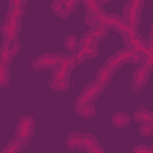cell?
<instances>
[{
  "instance_id": "obj_1",
  "label": "cell",
  "mask_w": 153,
  "mask_h": 153,
  "mask_svg": "<svg viewBox=\"0 0 153 153\" xmlns=\"http://www.w3.org/2000/svg\"><path fill=\"white\" fill-rule=\"evenodd\" d=\"M22 15H24V7H16V9H11V11H9L6 22L2 24V34H4L6 38H16V36H18Z\"/></svg>"
},
{
  "instance_id": "obj_2",
  "label": "cell",
  "mask_w": 153,
  "mask_h": 153,
  "mask_svg": "<svg viewBox=\"0 0 153 153\" xmlns=\"http://www.w3.org/2000/svg\"><path fill=\"white\" fill-rule=\"evenodd\" d=\"M20 51V45H18V40L16 38H6L2 47H0V63H11L13 58L18 54Z\"/></svg>"
},
{
  "instance_id": "obj_3",
  "label": "cell",
  "mask_w": 153,
  "mask_h": 153,
  "mask_svg": "<svg viewBox=\"0 0 153 153\" xmlns=\"http://www.w3.org/2000/svg\"><path fill=\"white\" fill-rule=\"evenodd\" d=\"M78 2L79 0H54L52 2V13L56 16H68L76 11V7H78Z\"/></svg>"
},
{
  "instance_id": "obj_4",
  "label": "cell",
  "mask_w": 153,
  "mask_h": 153,
  "mask_svg": "<svg viewBox=\"0 0 153 153\" xmlns=\"http://www.w3.org/2000/svg\"><path fill=\"white\" fill-rule=\"evenodd\" d=\"M131 54H133V51H131L130 47H126V49L115 52L112 58H108L106 63H105V67H108V68H112V70H117V68H121L124 63L131 61Z\"/></svg>"
},
{
  "instance_id": "obj_5",
  "label": "cell",
  "mask_w": 153,
  "mask_h": 153,
  "mask_svg": "<svg viewBox=\"0 0 153 153\" xmlns=\"http://www.w3.org/2000/svg\"><path fill=\"white\" fill-rule=\"evenodd\" d=\"M61 58H63V56H58V54H42V56H38V58H34V59L31 61V67H33L34 70L54 68Z\"/></svg>"
},
{
  "instance_id": "obj_6",
  "label": "cell",
  "mask_w": 153,
  "mask_h": 153,
  "mask_svg": "<svg viewBox=\"0 0 153 153\" xmlns=\"http://www.w3.org/2000/svg\"><path fill=\"white\" fill-rule=\"evenodd\" d=\"M34 133V119L31 115H24L16 124V137L22 140H29Z\"/></svg>"
},
{
  "instance_id": "obj_7",
  "label": "cell",
  "mask_w": 153,
  "mask_h": 153,
  "mask_svg": "<svg viewBox=\"0 0 153 153\" xmlns=\"http://www.w3.org/2000/svg\"><path fill=\"white\" fill-rule=\"evenodd\" d=\"M149 67H146V65H139V68L133 72V78H131V88L135 90V92H139V90H142L144 87H146V83H148V78H149Z\"/></svg>"
},
{
  "instance_id": "obj_8",
  "label": "cell",
  "mask_w": 153,
  "mask_h": 153,
  "mask_svg": "<svg viewBox=\"0 0 153 153\" xmlns=\"http://www.w3.org/2000/svg\"><path fill=\"white\" fill-rule=\"evenodd\" d=\"M105 90V85L97 83V81H92L90 85L85 87V90L78 96V99H76V103H87V101H96V97Z\"/></svg>"
},
{
  "instance_id": "obj_9",
  "label": "cell",
  "mask_w": 153,
  "mask_h": 153,
  "mask_svg": "<svg viewBox=\"0 0 153 153\" xmlns=\"http://www.w3.org/2000/svg\"><path fill=\"white\" fill-rule=\"evenodd\" d=\"M68 74H65V72H59V70H56L54 68V72H52V76H51V79H49V87L52 88V90H58V92H65L67 88H68Z\"/></svg>"
},
{
  "instance_id": "obj_10",
  "label": "cell",
  "mask_w": 153,
  "mask_h": 153,
  "mask_svg": "<svg viewBox=\"0 0 153 153\" xmlns=\"http://www.w3.org/2000/svg\"><path fill=\"white\" fill-rule=\"evenodd\" d=\"M79 149H87V151H92V153H105V148L99 146L97 139L90 133H83L81 137V148Z\"/></svg>"
},
{
  "instance_id": "obj_11",
  "label": "cell",
  "mask_w": 153,
  "mask_h": 153,
  "mask_svg": "<svg viewBox=\"0 0 153 153\" xmlns=\"http://www.w3.org/2000/svg\"><path fill=\"white\" fill-rule=\"evenodd\" d=\"M123 20L128 27H137L139 24V9L131 7L130 4L124 6V11H123Z\"/></svg>"
},
{
  "instance_id": "obj_12",
  "label": "cell",
  "mask_w": 153,
  "mask_h": 153,
  "mask_svg": "<svg viewBox=\"0 0 153 153\" xmlns=\"http://www.w3.org/2000/svg\"><path fill=\"white\" fill-rule=\"evenodd\" d=\"M105 36V33H101V31H96V29H90L88 33H85V36L81 38V42H79V45L81 47H90V45H97V42L101 40Z\"/></svg>"
},
{
  "instance_id": "obj_13",
  "label": "cell",
  "mask_w": 153,
  "mask_h": 153,
  "mask_svg": "<svg viewBox=\"0 0 153 153\" xmlns=\"http://www.w3.org/2000/svg\"><path fill=\"white\" fill-rule=\"evenodd\" d=\"M76 112H78L81 117L90 119L96 115V105L94 101H87V103H76Z\"/></svg>"
},
{
  "instance_id": "obj_14",
  "label": "cell",
  "mask_w": 153,
  "mask_h": 153,
  "mask_svg": "<svg viewBox=\"0 0 153 153\" xmlns=\"http://www.w3.org/2000/svg\"><path fill=\"white\" fill-rule=\"evenodd\" d=\"M112 78H114V70L103 65V67L99 68V72H97V78H96V81L106 87V85H108V83L112 81Z\"/></svg>"
},
{
  "instance_id": "obj_15",
  "label": "cell",
  "mask_w": 153,
  "mask_h": 153,
  "mask_svg": "<svg viewBox=\"0 0 153 153\" xmlns=\"http://www.w3.org/2000/svg\"><path fill=\"white\" fill-rule=\"evenodd\" d=\"M74 67H76V61H74V58H61V59L58 61V65H56L54 68H56V70H59V72L70 74ZM54 68H52V70H54Z\"/></svg>"
},
{
  "instance_id": "obj_16",
  "label": "cell",
  "mask_w": 153,
  "mask_h": 153,
  "mask_svg": "<svg viewBox=\"0 0 153 153\" xmlns=\"http://www.w3.org/2000/svg\"><path fill=\"white\" fill-rule=\"evenodd\" d=\"M133 119L140 124V123H153V114L148 108H137L133 114Z\"/></svg>"
},
{
  "instance_id": "obj_17",
  "label": "cell",
  "mask_w": 153,
  "mask_h": 153,
  "mask_svg": "<svg viewBox=\"0 0 153 153\" xmlns=\"http://www.w3.org/2000/svg\"><path fill=\"white\" fill-rule=\"evenodd\" d=\"M112 124H114L115 128H124V126L130 124V115H128L126 112H115V114L112 115Z\"/></svg>"
},
{
  "instance_id": "obj_18",
  "label": "cell",
  "mask_w": 153,
  "mask_h": 153,
  "mask_svg": "<svg viewBox=\"0 0 153 153\" xmlns=\"http://www.w3.org/2000/svg\"><path fill=\"white\" fill-rule=\"evenodd\" d=\"M9 81H11L9 65H7V63H0V88L9 87Z\"/></svg>"
},
{
  "instance_id": "obj_19",
  "label": "cell",
  "mask_w": 153,
  "mask_h": 153,
  "mask_svg": "<svg viewBox=\"0 0 153 153\" xmlns=\"http://www.w3.org/2000/svg\"><path fill=\"white\" fill-rule=\"evenodd\" d=\"M81 137H83L81 131H74V133H70L68 139H67V146H68L70 149H79V148H81Z\"/></svg>"
},
{
  "instance_id": "obj_20",
  "label": "cell",
  "mask_w": 153,
  "mask_h": 153,
  "mask_svg": "<svg viewBox=\"0 0 153 153\" xmlns=\"http://www.w3.org/2000/svg\"><path fill=\"white\" fill-rule=\"evenodd\" d=\"M24 142H25V140H22V139H18V137H16V139H13V140L4 148V153H7V151H9V153L22 151V149H24Z\"/></svg>"
},
{
  "instance_id": "obj_21",
  "label": "cell",
  "mask_w": 153,
  "mask_h": 153,
  "mask_svg": "<svg viewBox=\"0 0 153 153\" xmlns=\"http://www.w3.org/2000/svg\"><path fill=\"white\" fill-rule=\"evenodd\" d=\"M63 45H65V49H67V51L74 52L76 49H78V45H79V40L76 38V36H72V34H70V36H67V38H65Z\"/></svg>"
},
{
  "instance_id": "obj_22",
  "label": "cell",
  "mask_w": 153,
  "mask_h": 153,
  "mask_svg": "<svg viewBox=\"0 0 153 153\" xmlns=\"http://www.w3.org/2000/svg\"><path fill=\"white\" fill-rule=\"evenodd\" d=\"M140 135L151 137L153 135V123H140Z\"/></svg>"
},
{
  "instance_id": "obj_23",
  "label": "cell",
  "mask_w": 153,
  "mask_h": 153,
  "mask_svg": "<svg viewBox=\"0 0 153 153\" xmlns=\"http://www.w3.org/2000/svg\"><path fill=\"white\" fill-rule=\"evenodd\" d=\"M133 153H153V148L151 146H144V144H139L133 148Z\"/></svg>"
},
{
  "instance_id": "obj_24",
  "label": "cell",
  "mask_w": 153,
  "mask_h": 153,
  "mask_svg": "<svg viewBox=\"0 0 153 153\" xmlns=\"http://www.w3.org/2000/svg\"><path fill=\"white\" fill-rule=\"evenodd\" d=\"M142 2H144V0H128V4H130L131 7L139 9V11H140V7H142Z\"/></svg>"
},
{
  "instance_id": "obj_25",
  "label": "cell",
  "mask_w": 153,
  "mask_h": 153,
  "mask_svg": "<svg viewBox=\"0 0 153 153\" xmlns=\"http://www.w3.org/2000/svg\"><path fill=\"white\" fill-rule=\"evenodd\" d=\"M97 2H99L101 6H105V4H108V2H110V0H97Z\"/></svg>"
}]
</instances>
